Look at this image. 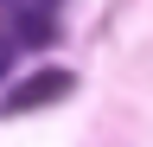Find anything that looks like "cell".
Masks as SVG:
<instances>
[{
    "instance_id": "cell-1",
    "label": "cell",
    "mask_w": 153,
    "mask_h": 147,
    "mask_svg": "<svg viewBox=\"0 0 153 147\" xmlns=\"http://www.w3.org/2000/svg\"><path fill=\"white\" fill-rule=\"evenodd\" d=\"M76 90V77L64 64H45V70H32V77H19L7 90V102H0V115H32V109H51V102H64Z\"/></svg>"
},
{
    "instance_id": "cell-2",
    "label": "cell",
    "mask_w": 153,
    "mask_h": 147,
    "mask_svg": "<svg viewBox=\"0 0 153 147\" xmlns=\"http://www.w3.org/2000/svg\"><path fill=\"white\" fill-rule=\"evenodd\" d=\"M13 58H19V45H13V32H0V77L13 70Z\"/></svg>"
},
{
    "instance_id": "cell-3",
    "label": "cell",
    "mask_w": 153,
    "mask_h": 147,
    "mask_svg": "<svg viewBox=\"0 0 153 147\" xmlns=\"http://www.w3.org/2000/svg\"><path fill=\"white\" fill-rule=\"evenodd\" d=\"M13 7H45V13H51V7H57V0H13Z\"/></svg>"
}]
</instances>
